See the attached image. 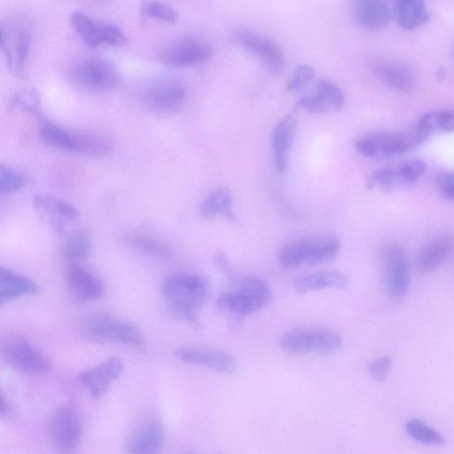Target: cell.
<instances>
[{
	"label": "cell",
	"instance_id": "28",
	"mask_svg": "<svg viewBox=\"0 0 454 454\" xmlns=\"http://www.w3.org/2000/svg\"><path fill=\"white\" fill-rule=\"evenodd\" d=\"M348 282L347 275L331 270L300 276L294 279V286L296 293L304 294L327 288H343Z\"/></svg>",
	"mask_w": 454,
	"mask_h": 454
},
{
	"label": "cell",
	"instance_id": "21",
	"mask_svg": "<svg viewBox=\"0 0 454 454\" xmlns=\"http://www.w3.org/2000/svg\"><path fill=\"white\" fill-rule=\"evenodd\" d=\"M66 278L71 295L79 301H96L104 295V283L96 275L81 266H70Z\"/></svg>",
	"mask_w": 454,
	"mask_h": 454
},
{
	"label": "cell",
	"instance_id": "14",
	"mask_svg": "<svg viewBox=\"0 0 454 454\" xmlns=\"http://www.w3.org/2000/svg\"><path fill=\"white\" fill-rule=\"evenodd\" d=\"M164 439L165 431L161 421L154 416H147L130 430L125 448L129 453H158L162 449Z\"/></svg>",
	"mask_w": 454,
	"mask_h": 454
},
{
	"label": "cell",
	"instance_id": "1",
	"mask_svg": "<svg viewBox=\"0 0 454 454\" xmlns=\"http://www.w3.org/2000/svg\"><path fill=\"white\" fill-rule=\"evenodd\" d=\"M208 290L207 279L196 274H176L162 285V294L171 311L191 324L197 323V313L205 303Z\"/></svg>",
	"mask_w": 454,
	"mask_h": 454
},
{
	"label": "cell",
	"instance_id": "25",
	"mask_svg": "<svg viewBox=\"0 0 454 454\" xmlns=\"http://www.w3.org/2000/svg\"><path fill=\"white\" fill-rule=\"evenodd\" d=\"M297 122L293 114L283 117L275 126L272 133V148L278 171L284 174L287 169V154L292 147Z\"/></svg>",
	"mask_w": 454,
	"mask_h": 454
},
{
	"label": "cell",
	"instance_id": "22",
	"mask_svg": "<svg viewBox=\"0 0 454 454\" xmlns=\"http://www.w3.org/2000/svg\"><path fill=\"white\" fill-rule=\"evenodd\" d=\"M377 77L392 89L409 93L415 87L414 74L406 64L395 59H377L372 64Z\"/></svg>",
	"mask_w": 454,
	"mask_h": 454
},
{
	"label": "cell",
	"instance_id": "7",
	"mask_svg": "<svg viewBox=\"0 0 454 454\" xmlns=\"http://www.w3.org/2000/svg\"><path fill=\"white\" fill-rule=\"evenodd\" d=\"M1 352L12 367L24 374L42 375L51 368L49 359L20 333L5 334L1 340Z\"/></svg>",
	"mask_w": 454,
	"mask_h": 454
},
{
	"label": "cell",
	"instance_id": "33",
	"mask_svg": "<svg viewBox=\"0 0 454 454\" xmlns=\"http://www.w3.org/2000/svg\"><path fill=\"white\" fill-rule=\"evenodd\" d=\"M7 108L10 112H22L39 117L42 112L40 93L31 87L20 89L10 98Z\"/></svg>",
	"mask_w": 454,
	"mask_h": 454
},
{
	"label": "cell",
	"instance_id": "37",
	"mask_svg": "<svg viewBox=\"0 0 454 454\" xmlns=\"http://www.w3.org/2000/svg\"><path fill=\"white\" fill-rule=\"evenodd\" d=\"M141 12L149 18L165 22H175L177 13L169 5L155 0H144L140 5Z\"/></svg>",
	"mask_w": 454,
	"mask_h": 454
},
{
	"label": "cell",
	"instance_id": "12",
	"mask_svg": "<svg viewBox=\"0 0 454 454\" xmlns=\"http://www.w3.org/2000/svg\"><path fill=\"white\" fill-rule=\"evenodd\" d=\"M426 163L410 160L395 166L386 167L371 173L365 181L367 189L391 192L419 180L425 173Z\"/></svg>",
	"mask_w": 454,
	"mask_h": 454
},
{
	"label": "cell",
	"instance_id": "5",
	"mask_svg": "<svg viewBox=\"0 0 454 454\" xmlns=\"http://www.w3.org/2000/svg\"><path fill=\"white\" fill-rule=\"evenodd\" d=\"M340 248V240L333 236H314L294 240L281 250L278 261L282 267L315 266L333 259Z\"/></svg>",
	"mask_w": 454,
	"mask_h": 454
},
{
	"label": "cell",
	"instance_id": "3",
	"mask_svg": "<svg viewBox=\"0 0 454 454\" xmlns=\"http://www.w3.org/2000/svg\"><path fill=\"white\" fill-rule=\"evenodd\" d=\"M67 80L76 90L102 94L114 90L120 82V73L109 60L90 57L78 60L67 71Z\"/></svg>",
	"mask_w": 454,
	"mask_h": 454
},
{
	"label": "cell",
	"instance_id": "6",
	"mask_svg": "<svg viewBox=\"0 0 454 454\" xmlns=\"http://www.w3.org/2000/svg\"><path fill=\"white\" fill-rule=\"evenodd\" d=\"M86 338L98 342H117L133 348H142L145 338L138 327L109 314H95L82 325Z\"/></svg>",
	"mask_w": 454,
	"mask_h": 454
},
{
	"label": "cell",
	"instance_id": "32",
	"mask_svg": "<svg viewBox=\"0 0 454 454\" xmlns=\"http://www.w3.org/2000/svg\"><path fill=\"white\" fill-rule=\"evenodd\" d=\"M396 19L401 27L415 29L430 20L424 0H397Z\"/></svg>",
	"mask_w": 454,
	"mask_h": 454
},
{
	"label": "cell",
	"instance_id": "39",
	"mask_svg": "<svg viewBox=\"0 0 454 454\" xmlns=\"http://www.w3.org/2000/svg\"><path fill=\"white\" fill-rule=\"evenodd\" d=\"M315 77L314 69L308 65L298 66L286 82L288 92H299L304 89Z\"/></svg>",
	"mask_w": 454,
	"mask_h": 454
},
{
	"label": "cell",
	"instance_id": "15",
	"mask_svg": "<svg viewBox=\"0 0 454 454\" xmlns=\"http://www.w3.org/2000/svg\"><path fill=\"white\" fill-rule=\"evenodd\" d=\"M234 39L240 46L255 56L272 74H279L285 67V55L272 40L248 30H238Z\"/></svg>",
	"mask_w": 454,
	"mask_h": 454
},
{
	"label": "cell",
	"instance_id": "11",
	"mask_svg": "<svg viewBox=\"0 0 454 454\" xmlns=\"http://www.w3.org/2000/svg\"><path fill=\"white\" fill-rule=\"evenodd\" d=\"M383 274L387 292L395 302L402 301L410 287V265L404 248L387 244L381 250Z\"/></svg>",
	"mask_w": 454,
	"mask_h": 454
},
{
	"label": "cell",
	"instance_id": "30",
	"mask_svg": "<svg viewBox=\"0 0 454 454\" xmlns=\"http://www.w3.org/2000/svg\"><path fill=\"white\" fill-rule=\"evenodd\" d=\"M411 129L422 144L436 131H454V111L435 110L424 114L411 127Z\"/></svg>",
	"mask_w": 454,
	"mask_h": 454
},
{
	"label": "cell",
	"instance_id": "35",
	"mask_svg": "<svg viewBox=\"0 0 454 454\" xmlns=\"http://www.w3.org/2000/svg\"><path fill=\"white\" fill-rule=\"evenodd\" d=\"M408 435L413 440L428 445H442L443 436L419 419H411L405 425Z\"/></svg>",
	"mask_w": 454,
	"mask_h": 454
},
{
	"label": "cell",
	"instance_id": "29",
	"mask_svg": "<svg viewBox=\"0 0 454 454\" xmlns=\"http://www.w3.org/2000/svg\"><path fill=\"white\" fill-rule=\"evenodd\" d=\"M200 215L206 221L221 215L230 222H235L237 217L233 210L231 191L225 187H220L211 192L201 202Z\"/></svg>",
	"mask_w": 454,
	"mask_h": 454
},
{
	"label": "cell",
	"instance_id": "20",
	"mask_svg": "<svg viewBox=\"0 0 454 454\" xmlns=\"http://www.w3.org/2000/svg\"><path fill=\"white\" fill-rule=\"evenodd\" d=\"M175 356L184 363L207 367L224 374L233 373L239 366L232 356L215 349L180 348L175 351Z\"/></svg>",
	"mask_w": 454,
	"mask_h": 454
},
{
	"label": "cell",
	"instance_id": "19",
	"mask_svg": "<svg viewBox=\"0 0 454 454\" xmlns=\"http://www.w3.org/2000/svg\"><path fill=\"white\" fill-rule=\"evenodd\" d=\"M123 371V364L117 356H111L99 364L83 371L79 380L94 398H100Z\"/></svg>",
	"mask_w": 454,
	"mask_h": 454
},
{
	"label": "cell",
	"instance_id": "43",
	"mask_svg": "<svg viewBox=\"0 0 454 454\" xmlns=\"http://www.w3.org/2000/svg\"><path fill=\"white\" fill-rule=\"evenodd\" d=\"M0 413H1L2 418H5V417L8 418L12 413L11 404L8 403L7 400H5V398L3 395H2Z\"/></svg>",
	"mask_w": 454,
	"mask_h": 454
},
{
	"label": "cell",
	"instance_id": "17",
	"mask_svg": "<svg viewBox=\"0 0 454 454\" xmlns=\"http://www.w3.org/2000/svg\"><path fill=\"white\" fill-rule=\"evenodd\" d=\"M212 50L206 43L190 37L177 40L170 44L162 54L166 65L174 67L196 66L212 57Z\"/></svg>",
	"mask_w": 454,
	"mask_h": 454
},
{
	"label": "cell",
	"instance_id": "27",
	"mask_svg": "<svg viewBox=\"0 0 454 454\" xmlns=\"http://www.w3.org/2000/svg\"><path fill=\"white\" fill-rule=\"evenodd\" d=\"M37 285L29 278L11 269L0 268V304L15 299L34 295L38 292Z\"/></svg>",
	"mask_w": 454,
	"mask_h": 454
},
{
	"label": "cell",
	"instance_id": "8",
	"mask_svg": "<svg viewBox=\"0 0 454 454\" xmlns=\"http://www.w3.org/2000/svg\"><path fill=\"white\" fill-rule=\"evenodd\" d=\"M281 348L289 354L328 355L340 349L341 337L335 332L319 328H300L286 333Z\"/></svg>",
	"mask_w": 454,
	"mask_h": 454
},
{
	"label": "cell",
	"instance_id": "4",
	"mask_svg": "<svg viewBox=\"0 0 454 454\" xmlns=\"http://www.w3.org/2000/svg\"><path fill=\"white\" fill-rule=\"evenodd\" d=\"M0 43L10 73L27 77V64L32 43L29 22L22 17L8 18L0 25Z\"/></svg>",
	"mask_w": 454,
	"mask_h": 454
},
{
	"label": "cell",
	"instance_id": "31",
	"mask_svg": "<svg viewBox=\"0 0 454 454\" xmlns=\"http://www.w3.org/2000/svg\"><path fill=\"white\" fill-rule=\"evenodd\" d=\"M34 207L46 220L59 219L64 221L75 220L79 212L73 205L50 194L39 193L33 196Z\"/></svg>",
	"mask_w": 454,
	"mask_h": 454
},
{
	"label": "cell",
	"instance_id": "18",
	"mask_svg": "<svg viewBox=\"0 0 454 454\" xmlns=\"http://www.w3.org/2000/svg\"><path fill=\"white\" fill-rule=\"evenodd\" d=\"M344 103L341 90L333 82L321 79L310 94L304 95L295 104L294 109L303 108L313 114L340 111Z\"/></svg>",
	"mask_w": 454,
	"mask_h": 454
},
{
	"label": "cell",
	"instance_id": "10",
	"mask_svg": "<svg viewBox=\"0 0 454 454\" xmlns=\"http://www.w3.org/2000/svg\"><path fill=\"white\" fill-rule=\"evenodd\" d=\"M70 22L83 43L90 48L103 44L121 47L128 43L125 33L119 26L101 22L80 11L72 12Z\"/></svg>",
	"mask_w": 454,
	"mask_h": 454
},
{
	"label": "cell",
	"instance_id": "16",
	"mask_svg": "<svg viewBox=\"0 0 454 454\" xmlns=\"http://www.w3.org/2000/svg\"><path fill=\"white\" fill-rule=\"evenodd\" d=\"M50 434L59 450L68 452L76 448L82 434V425L77 412L67 406L57 410L50 423Z\"/></svg>",
	"mask_w": 454,
	"mask_h": 454
},
{
	"label": "cell",
	"instance_id": "38",
	"mask_svg": "<svg viewBox=\"0 0 454 454\" xmlns=\"http://www.w3.org/2000/svg\"><path fill=\"white\" fill-rule=\"evenodd\" d=\"M26 184L25 176L15 169L0 165V192L12 193L20 191Z\"/></svg>",
	"mask_w": 454,
	"mask_h": 454
},
{
	"label": "cell",
	"instance_id": "36",
	"mask_svg": "<svg viewBox=\"0 0 454 454\" xmlns=\"http://www.w3.org/2000/svg\"><path fill=\"white\" fill-rule=\"evenodd\" d=\"M124 241L132 248L154 257H166L170 252L167 245L148 237L128 235Z\"/></svg>",
	"mask_w": 454,
	"mask_h": 454
},
{
	"label": "cell",
	"instance_id": "40",
	"mask_svg": "<svg viewBox=\"0 0 454 454\" xmlns=\"http://www.w3.org/2000/svg\"><path fill=\"white\" fill-rule=\"evenodd\" d=\"M392 365V358L388 356L373 360L368 366L371 376L378 381H384Z\"/></svg>",
	"mask_w": 454,
	"mask_h": 454
},
{
	"label": "cell",
	"instance_id": "26",
	"mask_svg": "<svg viewBox=\"0 0 454 454\" xmlns=\"http://www.w3.org/2000/svg\"><path fill=\"white\" fill-rule=\"evenodd\" d=\"M454 240L447 236L439 237L427 242L418 253L416 269L428 273L442 265L452 254Z\"/></svg>",
	"mask_w": 454,
	"mask_h": 454
},
{
	"label": "cell",
	"instance_id": "34",
	"mask_svg": "<svg viewBox=\"0 0 454 454\" xmlns=\"http://www.w3.org/2000/svg\"><path fill=\"white\" fill-rule=\"evenodd\" d=\"M91 240L86 232H77L71 236L63 248V254L69 262H77L89 256Z\"/></svg>",
	"mask_w": 454,
	"mask_h": 454
},
{
	"label": "cell",
	"instance_id": "42",
	"mask_svg": "<svg viewBox=\"0 0 454 454\" xmlns=\"http://www.w3.org/2000/svg\"><path fill=\"white\" fill-rule=\"evenodd\" d=\"M215 262L217 265V267L225 274H231V264L224 253L217 252L215 255Z\"/></svg>",
	"mask_w": 454,
	"mask_h": 454
},
{
	"label": "cell",
	"instance_id": "23",
	"mask_svg": "<svg viewBox=\"0 0 454 454\" xmlns=\"http://www.w3.org/2000/svg\"><path fill=\"white\" fill-rule=\"evenodd\" d=\"M355 22L368 30L385 28L390 21V11L385 0H355Z\"/></svg>",
	"mask_w": 454,
	"mask_h": 454
},
{
	"label": "cell",
	"instance_id": "24",
	"mask_svg": "<svg viewBox=\"0 0 454 454\" xmlns=\"http://www.w3.org/2000/svg\"><path fill=\"white\" fill-rule=\"evenodd\" d=\"M42 140L56 148L67 153H83L84 131H74L57 124L43 121L39 127Z\"/></svg>",
	"mask_w": 454,
	"mask_h": 454
},
{
	"label": "cell",
	"instance_id": "41",
	"mask_svg": "<svg viewBox=\"0 0 454 454\" xmlns=\"http://www.w3.org/2000/svg\"><path fill=\"white\" fill-rule=\"evenodd\" d=\"M436 184L442 197L448 200H454V172L439 174Z\"/></svg>",
	"mask_w": 454,
	"mask_h": 454
},
{
	"label": "cell",
	"instance_id": "9",
	"mask_svg": "<svg viewBox=\"0 0 454 454\" xmlns=\"http://www.w3.org/2000/svg\"><path fill=\"white\" fill-rule=\"evenodd\" d=\"M420 145L411 129L405 132H378L359 137L356 150L366 158L383 159L403 153Z\"/></svg>",
	"mask_w": 454,
	"mask_h": 454
},
{
	"label": "cell",
	"instance_id": "2",
	"mask_svg": "<svg viewBox=\"0 0 454 454\" xmlns=\"http://www.w3.org/2000/svg\"><path fill=\"white\" fill-rule=\"evenodd\" d=\"M272 291L266 281L255 277L234 278L232 286L216 298L219 309L234 316H248L267 306Z\"/></svg>",
	"mask_w": 454,
	"mask_h": 454
},
{
	"label": "cell",
	"instance_id": "13",
	"mask_svg": "<svg viewBox=\"0 0 454 454\" xmlns=\"http://www.w3.org/2000/svg\"><path fill=\"white\" fill-rule=\"evenodd\" d=\"M185 96V89L181 83L167 79L148 83L141 92V99L149 109L163 114L180 109Z\"/></svg>",
	"mask_w": 454,
	"mask_h": 454
}]
</instances>
